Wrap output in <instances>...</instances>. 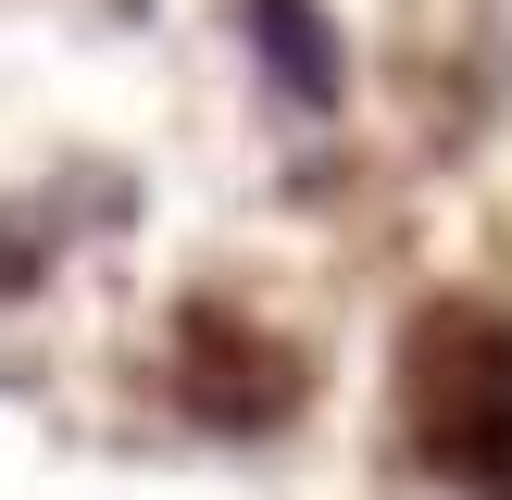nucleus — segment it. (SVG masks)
Wrapping results in <instances>:
<instances>
[{
	"instance_id": "1",
	"label": "nucleus",
	"mask_w": 512,
	"mask_h": 500,
	"mask_svg": "<svg viewBox=\"0 0 512 500\" xmlns=\"http://www.w3.org/2000/svg\"><path fill=\"white\" fill-rule=\"evenodd\" d=\"M413 425H425V463H438L450 488L512 500V325H500V313H450V325H425Z\"/></svg>"
},
{
	"instance_id": "2",
	"label": "nucleus",
	"mask_w": 512,
	"mask_h": 500,
	"mask_svg": "<svg viewBox=\"0 0 512 500\" xmlns=\"http://www.w3.org/2000/svg\"><path fill=\"white\" fill-rule=\"evenodd\" d=\"M238 38H250V63H263V88L288 113H338L350 100V38L313 0H238Z\"/></svg>"
}]
</instances>
